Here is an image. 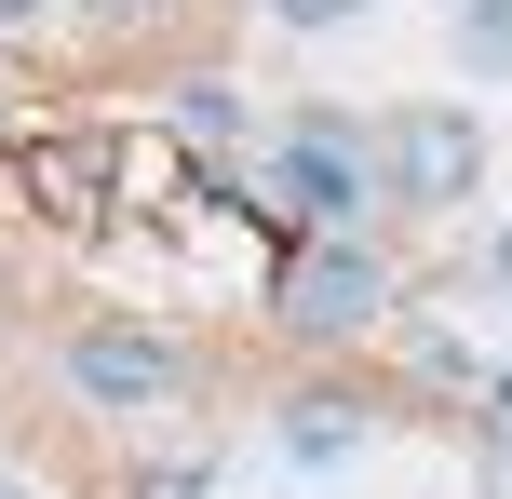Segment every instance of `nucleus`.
I'll return each instance as SVG.
<instances>
[{"instance_id": "obj_1", "label": "nucleus", "mask_w": 512, "mask_h": 499, "mask_svg": "<svg viewBox=\"0 0 512 499\" xmlns=\"http://www.w3.org/2000/svg\"><path fill=\"white\" fill-rule=\"evenodd\" d=\"M391 311V270L364 257V243H324V257H297V284H283V324L297 338H351V324Z\"/></svg>"}, {"instance_id": "obj_2", "label": "nucleus", "mask_w": 512, "mask_h": 499, "mask_svg": "<svg viewBox=\"0 0 512 499\" xmlns=\"http://www.w3.org/2000/svg\"><path fill=\"white\" fill-rule=\"evenodd\" d=\"M176 338H135V324H95V338H68V392L81 405H176Z\"/></svg>"}, {"instance_id": "obj_3", "label": "nucleus", "mask_w": 512, "mask_h": 499, "mask_svg": "<svg viewBox=\"0 0 512 499\" xmlns=\"http://www.w3.org/2000/svg\"><path fill=\"white\" fill-rule=\"evenodd\" d=\"M472 176H486V135L459 108H405L391 122V189L405 203H472Z\"/></svg>"}, {"instance_id": "obj_4", "label": "nucleus", "mask_w": 512, "mask_h": 499, "mask_svg": "<svg viewBox=\"0 0 512 499\" xmlns=\"http://www.w3.org/2000/svg\"><path fill=\"white\" fill-rule=\"evenodd\" d=\"M270 176H283V203H297L310 230H351V216H364V162H351V135H337V122H297Z\"/></svg>"}, {"instance_id": "obj_5", "label": "nucleus", "mask_w": 512, "mask_h": 499, "mask_svg": "<svg viewBox=\"0 0 512 499\" xmlns=\"http://www.w3.org/2000/svg\"><path fill=\"white\" fill-rule=\"evenodd\" d=\"M27 189H41V216H95L108 203V149H54L41 135V149H27Z\"/></svg>"}, {"instance_id": "obj_6", "label": "nucleus", "mask_w": 512, "mask_h": 499, "mask_svg": "<svg viewBox=\"0 0 512 499\" xmlns=\"http://www.w3.org/2000/svg\"><path fill=\"white\" fill-rule=\"evenodd\" d=\"M351 432H364V405H297V419H283V446H297V459H351Z\"/></svg>"}, {"instance_id": "obj_7", "label": "nucleus", "mask_w": 512, "mask_h": 499, "mask_svg": "<svg viewBox=\"0 0 512 499\" xmlns=\"http://www.w3.org/2000/svg\"><path fill=\"white\" fill-rule=\"evenodd\" d=\"M459 54L472 68H512V0H459Z\"/></svg>"}, {"instance_id": "obj_8", "label": "nucleus", "mask_w": 512, "mask_h": 499, "mask_svg": "<svg viewBox=\"0 0 512 499\" xmlns=\"http://www.w3.org/2000/svg\"><path fill=\"white\" fill-rule=\"evenodd\" d=\"M176 122H189V135H216V149H230V135H243V95H230V81H189V95H176Z\"/></svg>"}, {"instance_id": "obj_9", "label": "nucleus", "mask_w": 512, "mask_h": 499, "mask_svg": "<svg viewBox=\"0 0 512 499\" xmlns=\"http://www.w3.org/2000/svg\"><path fill=\"white\" fill-rule=\"evenodd\" d=\"M283 27H337V14H364V0H270Z\"/></svg>"}, {"instance_id": "obj_10", "label": "nucleus", "mask_w": 512, "mask_h": 499, "mask_svg": "<svg viewBox=\"0 0 512 499\" xmlns=\"http://www.w3.org/2000/svg\"><path fill=\"white\" fill-rule=\"evenodd\" d=\"M135 499H216L203 473H149V486H135Z\"/></svg>"}, {"instance_id": "obj_11", "label": "nucleus", "mask_w": 512, "mask_h": 499, "mask_svg": "<svg viewBox=\"0 0 512 499\" xmlns=\"http://www.w3.org/2000/svg\"><path fill=\"white\" fill-rule=\"evenodd\" d=\"M486 499H512V446H486Z\"/></svg>"}, {"instance_id": "obj_12", "label": "nucleus", "mask_w": 512, "mask_h": 499, "mask_svg": "<svg viewBox=\"0 0 512 499\" xmlns=\"http://www.w3.org/2000/svg\"><path fill=\"white\" fill-rule=\"evenodd\" d=\"M486 270H499V297H512V230H499V257H486Z\"/></svg>"}, {"instance_id": "obj_13", "label": "nucleus", "mask_w": 512, "mask_h": 499, "mask_svg": "<svg viewBox=\"0 0 512 499\" xmlns=\"http://www.w3.org/2000/svg\"><path fill=\"white\" fill-rule=\"evenodd\" d=\"M27 14H41V0H0V27H27Z\"/></svg>"}, {"instance_id": "obj_14", "label": "nucleus", "mask_w": 512, "mask_h": 499, "mask_svg": "<svg viewBox=\"0 0 512 499\" xmlns=\"http://www.w3.org/2000/svg\"><path fill=\"white\" fill-rule=\"evenodd\" d=\"M0 499H14V486H0Z\"/></svg>"}]
</instances>
